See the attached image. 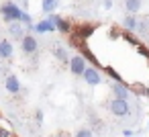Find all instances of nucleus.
<instances>
[{
    "mask_svg": "<svg viewBox=\"0 0 149 137\" xmlns=\"http://www.w3.org/2000/svg\"><path fill=\"white\" fill-rule=\"evenodd\" d=\"M23 8L19 6V4H15V2H10V0H6V2H2L0 4V15H2V19L6 21V23H13V21H21V17H23Z\"/></svg>",
    "mask_w": 149,
    "mask_h": 137,
    "instance_id": "obj_1",
    "label": "nucleus"
},
{
    "mask_svg": "<svg viewBox=\"0 0 149 137\" xmlns=\"http://www.w3.org/2000/svg\"><path fill=\"white\" fill-rule=\"evenodd\" d=\"M108 108H110V113H112L114 117H127V115L131 113L129 100H127V98H116V96L108 102Z\"/></svg>",
    "mask_w": 149,
    "mask_h": 137,
    "instance_id": "obj_2",
    "label": "nucleus"
},
{
    "mask_svg": "<svg viewBox=\"0 0 149 137\" xmlns=\"http://www.w3.org/2000/svg\"><path fill=\"white\" fill-rule=\"evenodd\" d=\"M86 57L84 55H74L72 59H70V72L74 74V76H84V72H86Z\"/></svg>",
    "mask_w": 149,
    "mask_h": 137,
    "instance_id": "obj_3",
    "label": "nucleus"
},
{
    "mask_svg": "<svg viewBox=\"0 0 149 137\" xmlns=\"http://www.w3.org/2000/svg\"><path fill=\"white\" fill-rule=\"evenodd\" d=\"M35 33H53V31H57V27H55V23H53V19L51 17H47V19H43V21H39V23H35V29H33Z\"/></svg>",
    "mask_w": 149,
    "mask_h": 137,
    "instance_id": "obj_4",
    "label": "nucleus"
},
{
    "mask_svg": "<svg viewBox=\"0 0 149 137\" xmlns=\"http://www.w3.org/2000/svg\"><path fill=\"white\" fill-rule=\"evenodd\" d=\"M21 47H23V51H25L27 55H33V53L39 49V43H37V39H35L33 35H25V37L21 39Z\"/></svg>",
    "mask_w": 149,
    "mask_h": 137,
    "instance_id": "obj_5",
    "label": "nucleus"
},
{
    "mask_svg": "<svg viewBox=\"0 0 149 137\" xmlns=\"http://www.w3.org/2000/svg\"><path fill=\"white\" fill-rule=\"evenodd\" d=\"M110 92H112L116 98H129V96H131V88H129L125 82H114V80H112Z\"/></svg>",
    "mask_w": 149,
    "mask_h": 137,
    "instance_id": "obj_6",
    "label": "nucleus"
},
{
    "mask_svg": "<svg viewBox=\"0 0 149 137\" xmlns=\"http://www.w3.org/2000/svg\"><path fill=\"white\" fill-rule=\"evenodd\" d=\"M84 80H86V84H90V86H98V84L102 82V76H100V72L96 70V66H92V68H86Z\"/></svg>",
    "mask_w": 149,
    "mask_h": 137,
    "instance_id": "obj_7",
    "label": "nucleus"
},
{
    "mask_svg": "<svg viewBox=\"0 0 149 137\" xmlns=\"http://www.w3.org/2000/svg\"><path fill=\"white\" fill-rule=\"evenodd\" d=\"M4 86H6V90H8L10 94H19V92H21V82H19V78H17L15 74L6 76V80H4Z\"/></svg>",
    "mask_w": 149,
    "mask_h": 137,
    "instance_id": "obj_8",
    "label": "nucleus"
},
{
    "mask_svg": "<svg viewBox=\"0 0 149 137\" xmlns=\"http://www.w3.org/2000/svg\"><path fill=\"white\" fill-rule=\"evenodd\" d=\"M21 23H23V21H13V23H8V33L13 35V39H23V37H25V29H23Z\"/></svg>",
    "mask_w": 149,
    "mask_h": 137,
    "instance_id": "obj_9",
    "label": "nucleus"
},
{
    "mask_svg": "<svg viewBox=\"0 0 149 137\" xmlns=\"http://www.w3.org/2000/svg\"><path fill=\"white\" fill-rule=\"evenodd\" d=\"M13 53H15L13 43H10L8 39H2V41H0V57H2V59H10Z\"/></svg>",
    "mask_w": 149,
    "mask_h": 137,
    "instance_id": "obj_10",
    "label": "nucleus"
},
{
    "mask_svg": "<svg viewBox=\"0 0 149 137\" xmlns=\"http://www.w3.org/2000/svg\"><path fill=\"white\" fill-rule=\"evenodd\" d=\"M51 19H53V23H55V27H57V31H61V33H72V25H70V21H65V19H61V17H57V15H49Z\"/></svg>",
    "mask_w": 149,
    "mask_h": 137,
    "instance_id": "obj_11",
    "label": "nucleus"
},
{
    "mask_svg": "<svg viewBox=\"0 0 149 137\" xmlns=\"http://www.w3.org/2000/svg\"><path fill=\"white\" fill-rule=\"evenodd\" d=\"M123 27H125L127 31H133V33H137V27H139V19H137V15L129 13V15L125 17V21H123Z\"/></svg>",
    "mask_w": 149,
    "mask_h": 137,
    "instance_id": "obj_12",
    "label": "nucleus"
},
{
    "mask_svg": "<svg viewBox=\"0 0 149 137\" xmlns=\"http://www.w3.org/2000/svg\"><path fill=\"white\" fill-rule=\"evenodd\" d=\"M78 47H80V51H82V55H84V57H86V59H88L90 64H94V66H100V62L96 59V55H94V53L90 51V47L86 45V41H82V43H80Z\"/></svg>",
    "mask_w": 149,
    "mask_h": 137,
    "instance_id": "obj_13",
    "label": "nucleus"
},
{
    "mask_svg": "<svg viewBox=\"0 0 149 137\" xmlns=\"http://www.w3.org/2000/svg\"><path fill=\"white\" fill-rule=\"evenodd\" d=\"M53 55H55V57H57L61 64H68V66H70V59H72V57L68 55L65 47H61V45H55V47H53Z\"/></svg>",
    "mask_w": 149,
    "mask_h": 137,
    "instance_id": "obj_14",
    "label": "nucleus"
},
{
    "mask_svg": "<svg viewBox=\"0 0 149 137\" xmlns=\"http://www.w3.org/2000/svg\"><path fill=\"white\" fill-rule=\"evenodd\" d=\"M59 2H61V0H41V6H43V13H47V15L55 13V10L59 8Z\"/></svg>",
    "mask_w": 149,
    "mask_h": 137,
    "instance_id": "obj_15",
    "label": "nucleus"
},
{
    "mask_svg": "<svg viewBox=\"0 0 149 137\" xmlns=\"http://www.w3.org/2000/svg\"><path fill=\"white\" fill-rule=\"evenodd\" d=\"M141 6H143V0H125V8L133 15H137L141 10Z\"/></svg>",
    "mask_w": 149,
    "mask_h": 137,
    "instance_id": "obj_16",
    "label": "nucleus"
},
{
    "mask_svg": "<svg viewBox=\"0 0 149 137\" xmlns=\"http://www.w3.org/2000/svg\"><path fill=\"white\" fill-rule=\"evenodd\" d=\"M137 33H139V35H143V37H149V17H143V19H139Z\"/></svg>",
    "mask_w": 149,
    "mask_h": 137,
    "instance_id": "obj_17",
    "label": "nucleus"
},
{
    "mask_svg": "<svg viewBox=\"0 0 149 137\" xmlns=\"http://www.w3.org/2000/svg\"><path fill=\"white\" fill-rule=\"evenodd\" d=\"M131 33H133V31H127V29H125V33H123V39H125L129 45H135V47H137V45H139V39H137V37H133Z\"/></svg>",
    "mask_w": 149,
    "mask_h": 137,
    "instance_id": "obj_18",
    "label": "nucleus"
},
{
    "mask_svg": "<svg viewBox=\"0 0 149 137\" xmlns=\"http://www.w3.org/2000/svg\"><path fill=\"white\" fill-rule=\"evenodd\" d=\"M104 70H106V74H108V76H110V78H112L114 82H123V76H120V74H118V72H116L114 68H110V66H106Z\"/></svg>",
    "mask_w": 149,
    "mask_h": 137,
    "instance_id": "obj_19",
    "label": "nucleus"
},
{
    "mask_svg": "<svg viewBox=\"0 0 149 137\" xmlns=\"http://www.w3.org/2000/svg\"><path fill=\"white\" fill-rule=\"evenodd\" d=\"M131 90H133V92H139V94H143V96H149V90H147L145 86H141V84H133Z\"/></svg>",
    "mask_w": 149,
    "mask_h": 137,
    "instance_id": "obj_20",
    "label": "nucleus"
},
{
    "mask_svg": "<svg viewBox=\"0 0 149 137\" xmlns=\"http://www.w3.org/2000/svg\"><path fill=\"white\" fill-rule=\"evenodd\" d=\"M137 51H139L143 57H147V62H149V47H145V45H141V43H139V45H137Z\"/></svg>",
    "mask_w": 149,
    "mask_h": 137,
    "instance_id": "obj_21",
    "label": "nucleus"
},
{
    "mask_svg": "<svg viewBox=\"0 0 149 137\" xmlns=\"http://www.w3.org/2000/svg\"><path fill=\"white\" fill-rule=\"evenodd\" d=\"M76 135H78V137H92V135H94V131H92V129H80Z\"/></svg>",
    "mask_w": 149,
    "mask_h": 137,
    "instance_id": "obj_22",
    "label": "nucleus"
},
{
    "mask_svg": "<svg viewBox=\"0 0 149 137\" xmlns=\"http://www.w3.org/2000/svg\"><path fill=\"white\" fill-rule=\"evenodd\" d=\"M35 121H37V125H41V123H43V113H41V110H37V113H35Z\"/></svg>",
    "mask_w": 149,
    "mask_h": 137,
    "instance_id": "obj_23",
    "label": "nucleus"
},
{
    "mask_svg": "<svg viewBox=\"0 0 149 137\" xmlns=\"http://www.w3.org/2000/svg\"><path fill=\"white\" fill-rule=\"evenodd\" d=\"M102 6L108 10V8H112V0H102Z\"/></svg>",
    "mask_w": 149,
    "mask_h": 137,
    "instance_id": "obj_24",
    "label": "nucleus"
},
{
    "mask_svg": "<svg viewBox=\"0 0 149 137\" xmlns=\"http://www.w3.org/2000/svg\"><path fill=\"white\" fill-rule=\"evenodd\" d=\"M8 135H10L8 129H2V127H0V137H8Z\"/></svg>",
    "mask_w": 149,
    "mask_h": 137,
    "instance_id": "obj_25",
    "label": "nucleus"
},
{
    "mask_svg": "<svg viewBox=\"0 0 149 137\" xmlns=\"http://www.w3.org/2000/svg\"><path fill=\"white\" fill-rule=\"evenodd\" d=\"M123 135H125V137H131V135H133V131H131V129H125V131H123Z\"/></svg>",
    "mask_w": 149,
    "mask_h": 137,
    "instance_id": "obj_26",
    "label": "nucleus"
}]
</instances>
